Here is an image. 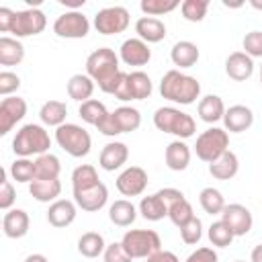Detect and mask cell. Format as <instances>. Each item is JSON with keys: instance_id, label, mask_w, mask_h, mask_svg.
Wrapping results in <instances>:
<instances>
[{"instance_id": "6da1fadb", "label": "cell", "mask_w": 262, "mask_h": 262, "mask_svg": "<svg viewBox=\"0 0 262 262\" xmlns=\"http://www.w3.org/2000/svg\"><path fill=\"white\" fill-rule=\"evenodd\" d=\"M86 74L106 94H115L125 78V72H121L119 68V55L111 47H98L88 55Z\"/></svg>"}, {"instance_id": "7a4b0ae2", "label": "cell", "mask_w": 262, "mask_h": 262, "mask_svg": "<svg viewBox=\"0 0 262 262\" xmlns=\"http://www.w3.org/2000/svg\"><path fill=\"white\" fill-rule=\"evenodd\" d=\"M160 94L176 104H192L201 96V84L180 70H168L160 80Z\"/></svg>"}, {"instance_id": "3957f363", "label": "cell", "mask_w": 262, "mask_h": 262, "mask_svg": "<svg viewBox=\"0 0 262 262\" xmlns=\"http://www.w3.org/2000/svg\"><path fill=\"white\" fill-rule=\"evenodd\" d=\"M49 147H51V137L45 131V127L43 125H37V123L23 125L16 131L14 139H12V151L18 158L43 156V154L49 151Z\"/></svg>"}, {"instance_id": "277c9868", "label": "cell", "mask_w": 262, "mask_h": 262, "mask_svg": "<svg viewBox=\"0 0 262 262\" xmlns=\"http://www.w3.org/2000/svg\"><path fill=\"white\" fill-rule=\"evenodd\" d=\"M154 125H156L158 131L176 135L182 141L192 137L194 131H196L194 119L188 113H184V111H180L176 106H160L154 113Z\"/></svg>"}, {"instance_id": "5b68a950", "label": "cell", "mask_w": 262, "mask_h": 262, "mask_svg": "<svg viewBox=\"0 0 262 262\" xmlns=\"http://www.w3.org/2000/svg\"><path fill=\"white\" fill-rule=\"evenodd\" d=\"M55 141L72 158H84L90 154V147H92L90 133L76 123H63L61 127H57L55 129Z\"/></svg>"}, {"instance_id": "8992f818", "label": "cell", "mask_w": 262, "mask_h": 262, "mask_svg": "<svg viewBox=\"0 0 262 262\" xmlns=\"http://www.w3.org/2000/svg\"><path fill=\"white\" fill-rule=\"evenodd\" d=\"M227 149H229V133L221 127H211L203 131L194 143L196 158L207 164H213L215 160H219Z\"/></svg>"}, {"instance_id": "52a82bcc", "label": "cell", "mask_w": 262, "mask_h": 262, "mask_svg": "<svg viewBox=\"0 0 262 262\" xmlns=\"http://www.w3.org/2000/svg\"><path fill=\"white\" fill-rule=\"evenodd\" d=\"M125 252L135 258H149L162 250V239L154 229H129L121 239Z\"/></svg>"}, {"instance_id": "ba28073f", "label": "cell", "mask_w": 262, "mask_h": 262, "mask_svg": "<svg viewBox=\"0 0 262 262\" xmlns=\"http://www.w3.org/2000/svg\"><path fill=\"white\" fill-rule=\"evenodd\" d=\"M151 90H154L151 78L145 72L135 70V72L125 74L123 82L119 84V88L113 96L119 100H145V98H149Z\"/></svg>"}, {"instance_id": "9c48e42d", "label": "cell", "mask_w": 262, "mask_h": 262, "mask_svg": "<svg viewBox=\"0 0 262 262\" xmlns=\"http://www.w3.org/2000/svg\"><path fill=\"white\" fill-rule=\"evenodd\" d=\"M129 10L125 6H106L96 12L94 29L100 35H119L129 27Z\"/></svg>"}, {"instance_id": "30bf717a", "label": "cell", "mask_w": 262, "mask_h": 262, "mask_svg": "<svg viewBox=\"0 0 262 262\" xmlns=\"http://www.w3.org/2000/svg\"><path fill=\"white\" fill-rule=\"evenodd\" d=\"M90 31V20L80 10H68L53 23V33L61 39H84Z\"/></svg>"}, {"instance_id": "8fae6325", "label": "cell", "mask_w": 262, "mask_h": 262, "mask_svg": "<svg viewBox=\"0 0 262 262\" xmlns=\"http://www.w3.org/2000/svg\"><path fill=\"white\" fill-rule=\"evenodd\" d=\"M47 27V16L43 10L39 8H27L14 14V23H12V35L14 39H23V37H31V35H39L43 33V29Z\"/></svg>"}, {"instance_id": "7c38bea8", "label": "cell", "mask_w": 262, "mask_h": 262, "mask_svg": "<svg viewBox=\"0 0 262 262\" xmlns=\"http://www.w3.org/2000/svg\"><path fill=\"white\" fill-rule=\"evenodd\" d=\"M221 221L231 229V233L235 237L246 235L252 229V225H254V219H252L250 209L244 207V205H239V203L225 205V209L221 211Z\"/></svg>"}, {"instance_id": "4fadbf2b", "label": "cell", "mask_w": 262, "mask_h": 262, "mask_svg": "<svg viewBox=\"0 0 262 262\" xmlns=\"http://www.w3.org/2000/svg\"><path fill=\"white\" fill-rule=\"evenodd\" d=\"M27 115V100L20 96H6L0 102V135L12 131V127Z\"/></svg>"}, {"instance_id": "5bb4252c", "label": "cell", "mask_w": 262, "mask_h": 262, "mask_svg": "<svg viewBox=\"0 0 262 262\" xmlns=\"http://www.w3.org/2000/svg\"><path fill=\"white\" fill-rule=\"evenodd\" d=\"M147 186V172L141 166H129L117 176V190L123 196H139Z\"/></svg>"}, {"instance_id": "9a60e30c", "label": "cell", "mask_w": 262, "mask_h": 262, "mask_svg": "<svg viewBox=\"0 0 262 262\" xmlns=\"http://www.w3.org/2000/svg\"><path fill=\"white\" fill-rule=\"evenodd\" d=\"M119 59L125 63V66H133V68H141L145 66L149 59H151V49L145 41H141L139 37H131V39H125L121 43V49H119Z\"/></svg>"}, {"instance_id": "2e32d148", "label": "cell", "mask_w": 262, "mask_h": 262, "mask_svg": "<svg viewBox=\"0 0 262 262\" xmlns=\"http://www.w3.org/2000/svg\"><path fill=\"white\" fill-rule=\"evenodd\" d=\"M108 201V190L102 182H96L94 186L82 188V190H74V203L86 211V213H96L100 211Z\"/></svg>"}, {"instance_id": "e0dca14e", "label": "cell", "mask_w": 262, "mask_h": 262, "mask_svg": "<svg viewBox=\"0 0 262 262\" xmlns=\"http://www.w3.org/2000/svg\"><path fill=\"white\" fill-rule=\"evenodd\" d=\"M223 125H225V131L229 133H244L254 125V113L246 104H233L225 108Z\"/></svg>"}, {"instance_id": "ac0fdd59", "label": "cell", "mask_w": 262, "mask_h": 262, "mask_svg": "<svg viewBox=\"0 0 262 262\" xmlns=\"http://www.w3.org/2000/svg\"><path fill=\"white\" fill-rule=\"evenodd\" d=\"M129 160V147L123 143V141H111L102 147L100 151V158H98V164L102 170L106 172H115L119 168H123Z\"/></svg>"}, {"instance_id": "d6986e66", "label": "cell", "mask_w": 262, "mask_h": 262, "mask_svg": "<svg viewBox=\"0 0 262 262\" xmlns=\"http://www.w3.org/2000/svg\"><path fill=\"white\" fill-rule=\"evenodd\" d=\"M76 203L74 201H68V199H57L49 205V211H47V221L49 225L61 229V227H68L76 221Z\"/></svg>"}, {"instance_id": "ffe728a7", "label": "cell", "mask_w": 262, "mask_h": 262, "mask_svg": "<svg viewBox=\"0 0 262 262\" xmlns=\"http://www.w3.org/2000/svg\"><path fill=\"white\" fill-rule=\"evenodd\" d=\"M225 74L235 82H244L254 74V59L244 51H233L225 59Z\"/></svg>"}, {"instance_id": "44dd1931", "label": "cell", "mask_w": 262, "mask_h": 262, "mask_svg": "<svg viewBox=\"0 0 262 262\" xmlns=\"http://www.w3.org/2000/svg\"><path fill=\"white\" fill-rule=\"evenodd\" d=\"M29 225H31V219H29V213L23 211V209H10L4 213V219H2V229H4V235L10 237V239H18V237H25L29 233Z\"/></svg>"}, {"instance_id": "7402d4cb", "label": "cell", "mask_w": 262, "mask_h": 262, "mask_svg": "<svg viewBox=\"0 0 262 262\" xmlns=\"http://www.w3.org/2000/svg\"><path fill=\"white\" fill-rule=\"evenodd\" d=\"M135 33L147 45L149 43H160L166 37V25L156 16H141L135 23Z\"/></svg>"}, {"instance_id": "603a6c76", "label": "cell", "mask_w": 262, "mask_h": 262, "mask_svg": "<svg viewBox=\"0 0 262 262\" xmlns=\"http://www.w3.org/2000/svg\"><path fill=\"white\" fill-rule=\"evenodd\" d=\"M164 158H166V166H168L170 170L182 172V170H186L188 164H190V147H188L182 139H174L172 143H168Z\"/></svg>"}, {"instance_id": "cb8c5ba5", "label": "cell", "mask_w": 262, "mask_h": 262, "mask_svg": "<svg viewBox=\"0 0 262 262\" xmlns=\"http://www.w3.org/2000/svg\"><path fill=\"white\" fill-rule=\"evenodd\" d=\"M199 57H201V51H199L196 43H192V41H178L170 49V59L180 70L182 68H192L199 61Z\"/></svg>"}, {"instance_id": "d4e9b609", "label": "cell", "mask_w": 262, "mask_h": 262, "mask_svg": "<svg viewBox=\"0 0 262 262\" xmlns=\"http://www.w3.org/2000/svg\"><path fill=\"white\" fill-rule=\"evenodd\" d=\"M237 170H239V160L231 149H227L219 160L209 164V174L215 180H231L237 174Z\"/></svg>"}, {"instance_id": "484cf974", "label": "cell", "mask_w": 262, "mask_h": 262, "mask_svg": "<svg viewBox=\"0 0 262 262\" xmlns=\"http://www.w3.org/2000/svg\"><path fill=\"white\" fill-rule=\"evenodd\" d=\"M29 192L35 201L39 203H51V201H57V196L61 194V182L55 178V180H41V178H35L31 184H29Z\"/></svg>"}, {"instance_id": "4316f807", "label": "cell", "mask_w": 262, "mask_h": 262, "mask_svg": "<svg viewBox=\"0 0 262 262\" xmlns=\"http://www.w3.org/2000/svg\"><path fill=\"white\" fill-rule=\"evenodd\" d=\"M92 92H94V80L88 74H74L68 80V96L72 100H78L82 104V102L90 100Z\"/></svg>"}, {"instance_id": "83f0119b", "label": "cell", "mask_w": 262, "mask_h": 262, "mask_svg": "<svg viewBox=\"0 0 262 262\" xmlns=\"http://www.w3.org/2000/svg\"><path fill=\"white\" fill-rule=\"evenodd\" d=\"M108 219L117 227H129L137 219V209H135V205L131 201L119 199L108 207Z\"/></svg>"}, {"instance_id": "f1b7e54d", "label": "cell", "mask_w": 262, "mask_h": 262, "mask_svg": "<svg viewBox=\"0 0 262 262\" xmlns=\"http://www.w3.org/2000/svg\"><path fill=\"white\" fill-rule=\"evenodd\" d=\"M196 111H199V117L205 123H217V121H223L225 104L217 94H207V96H203L199 100V108Z\"/></svg>"}, {"instance_id": "f546056e", "label": "cell", "mask_w": 262, "mask_h": 262, "mask_svg": "<svg viewBox=\"0 0 262 262\" xmlns=\"http://www.w3.org/2000/svg\"><path fill=\"white\" fill-rule=\"evenodd\" d=\"M66 117H68V106L61 100H47L39 111L41 123L49 125V127H55V129L66 123Z\"/></svg>"}, {"instance_id": "4dcf8cb0", "label": "cell", "mask_w": 262, "mask_h": 262, "mask_svg": "<svg viewBox=\"0 0 262 262\" xmlns=\"http://www.w3.org/2000/svg\"><path fill=\"white\" fill-rule=\"evenodd\" d=\"M25 59V47L14 37H0V63L18 66Z\"/></svg>"}, {"instance_id": "1f68e13d", "label": "cell", "mask_w": 262, "mask_h": 262, "mask_svg": "<svg viewBox=\"0 0 262 262\" xmlns=\"http://www.w3.org/2000/svg\"><path fill=\"white\" fill-rule=\"evenodd\" d=\"M139 213L147 221H160V219L168 217V207L162 201V196L156 192V194H147L139 201Z\"/></svg>"}, {"instance_id": "d6a6232c", "label": "cell", "mask_w": 262, "mask_h": 262, "mask_svg": "<svg viewBox=\"0 0 262 262\" xmlns=\"http://www.w3.org/2000/svg\"><path fill=\"white\" fill-rule=\"evenodd\" d=\"M35 178H41V180H55L59 178V172H61V164H59V158L53 156V154H43V156H37L35 160Z\"/></svg>"}, {"instance_id": "836d02e7", "label": "cell", "mask_w": 262, "mask_h": 262, "mask_svg": "<svg viewBox=\"0 0 262 262\" xmlns=\"http://www.w3.org/2000/svg\"><path fill=\"white\" fill-rule=\"evenodd\" d=\"M104 237L98 231H86L78 239V252L84 258H98L100 254H104Z\"/></svg>"}, {"instance_id": "e575fe53", "label": "cell", "mask_w": 262, "mask_h": 262, "mask_svg": "<svg viewBox=\"0 0 262 262\" xmlns=\"http://www.w3.org/2000/svg\"><path fill=\"white\" fill-rule=\"evenodd\" d=\"M117 127H119V133H131V131H137L139 125H141V115L137 108L133 106H119L115 113H111Z\"/></svg>"}, {"instance_id": "d590c367", "label": "cell", "mask_w": 262, "mask_h": 262, "mask_svg": "<svg viewBox=\"0 0 262 262\" xmlns=\"http://www.w3.org/2000/svg\"><path fill=\"white\" fill-rule=\"evenodd\" d=\"M199 203H201L203 211L209 213V215H221V211L225 209V199H223L221 190H217L213 186H207V188L201 190Z\"/></svg>"}, {"instance_id": "8d00e7d4", "label": "cell", "mask_w": 262, "mask_h": 262, "mask_svg": "<svg viewBox=\"0 0 262 262\" xmlns=\"http://www.w3.org/2000/svg\"><path fill=\"white\" fill-rule=\"evenodd\" d=\"M78 115L82 117V121L84 123H88V125H98L106 115H108V111H106V106L100 102V100H96V98H90V100H86V102H82L80 104V108H78Z\"/></svg>"}, {"instance_id": "74e56055", "label": "cell", "mask_w": 262, "mask_h": 262, "mask_svg": "<svg viewBox=\"0 0 262 262\" xmlns=\"http://www.w3.org/2000/svg\"><path fill=\"white\" fill-rule=\"evenodd\" d=\"M96 182H100L98 172L92 164H82L72 172V188L74 190H82L88 186H94Z\"/></svg>"}, {"instance_id": "f35d334b", "label": "cell", "mask_w": 262, "mask_h": 262, "mask_svg": "<svg viewBox=\"0 0 262 262\" xmlns=\"http://www.w3.org/2000/svg\"><path fill=\"white\" fill-rule=\"evenodd\" d=\"M10 176H12V180H16V182H33L35 180V162L33 160H29V158H16L12 164H10Z\"/></svg>"}, {"instance_id": "ab89813d", "label": "cell", "mask_w": 262, "mask_h": 262, "mask_svg": "<svg viewBox=\"0 0 262 262\" xmlns=\"http://www.w3.org/2000/svg\"><path fill=\"white\" fill-rule=\"evenodd\" d=\"M180 10H182L184 20H188V23H201L207 16L209 0H184L180 4Z\"/></svg>"}, {"instance_id": "60d3db41", "label": "cell", "mask_w": 262, "mask_h": 262, "mask_svg": "<svg viewBox=\"0 0 262 262\" xmlns=\"http://www.w3.org/2000/svg\"><path fill=\"white\" fill-rule=\"evenodd\" d=\"M180 6L178 0H141L139 8L145 16H162L166 12H172Z\"/></svg>"}, {"instance_id": "b9f144b4", "label": "cell", "mask_w": 262, "mask_h": 262, "mask_svg": "<svg viewBox=\"0 0 262 262\" xmlns=\"http://www.w3.org/2000/svg\"><path fill=\"white\" fill-rule=\"evenodd\" d=\"M168 217H170V221L180 229L182 225H186V223L194 217V213H192V205H190L186 199H180V201H176V203L168 209Z\"/></svg>"}, {"instance_id": "7bdbcfd3", "label": "cell", "mask_w": 262, "mask_h": 262, "mask_svg": "<svg viewBox=\"0 0 262 262\" xmlns=\"http://www.w3.org/2000/svg\"><path fill=\"white\" fill-rule=\"evenodd\" d=\"M233 233H231V229L219 219V221H213L211 225H209V242L213 244V246H217V248H227L231 242H233Z\"/></svg>"}, {"instance_id": "ee69618b", "label": "cell", "mask_w": 262, "mask_h": 262, "mask_svg": "<svg viewBox=\"0 0 262 262\" xmlns=\"http://www.w3.org/2000/svg\"><path fill=\"white\" fill-rule=\"evenodd\" d=\"M180 237H182V242H184L186 246L199 244L201 237H203V221H201L199 217H192L186 225L180 227Z\"/></svg>"}, {"instance_id": "f6af8a7d", "label": "cell", "mask_w": 262, "mask_h": 262, "mask_svg": "<svg viewBox=\"0 0 262 262\" xmlns=\"http://www.w3.org/2000/svg\"><path fill=\"white\" fill-rule=\"evenodd\" d=\"M16 201V192L12 182L6 178V170H0V209L10 211V207Z\"/></svg>"}, {"instance_id": "bcb514c9", "label": "cell", "mask_w": 262, "mask_h": 262, "mask_svg": "<svg viewBox=\"0 0 262 262\" xmlns=\"http://www.w3.org/2000/svg\"><path fill=\"white\" fill-rule=\"evenodd\" d=\"M242 45H244V53L250 55L252 59L254 57H262V31H250V33H246Z\"/></svg>"}, {"instance_id": "7dc6e473", "label": "cell", "mask_w": 262, "mask_h": 262, "mask_svg": "<svg viewBox=\"0 0 262 262\" xmlns=\"http://www.w3.org/2000/svg\"><path fill=\"white\" fill-rule=\"evenodd\" d=\"M102 258H104V262H131V260H133V258L125 252V248H123L121 242H113V244H108V246L104 248Z\"/></svg>"}, {"instance_id": "c3c4849f", "label": "cell", "mask_w": 262, "mask_h": 262, "mask_svg": "<svg viewBox=\"0 0 262 262\" xmlns=\"http://www.w3.org/2000/svg\"><path fill=\"white\" fill-rule=\"evenodd\" d=\"M20 88V78L14 72H0V94L6 98Z\"/></svg>"}, {"instance_id": "681fc988", "label": "cell", "mask_w": 262, "mask_h": 262, "mask_svg": "<svg viewBox=\"0 0 262 262\" xmlns=\"http://www.w3.org/2000/svg\"><path fill=\"white\" fill-rule=\"evenodd\" d=\"M186 262H219V258H217V252L213 248H196L186 258Z\"/></svg>"}, {"instance_id": "f907efd6", "label": "cell", "mask_w": 262, "mask_h": 262, "mask_svg": "<svg viewBox=\"0 0 262 262\" xmlns=\"http://www.w3.org/2000/svg\"><path fill=\"white\" fill-rule=\"evenodd\" d=\"M96 129L102 133V135H108V137H115V135H121L119 133V127H117V123H115V119H113V115L108 113L98 125H96Z\"/></svg>"}, {"instance_id": "816d5d0a", "label": "cell", "mask_w": 262, "mask_h": 262, "mask_svg": "<svg viewBox=\"0 0 262 262\" xmlns=\"http://www.w3.org/2000/svg\"><path fill=\"white\" fill-rule=\"evenodd\" d=\"M14 14H16V12L10 10V8H6V6L0 8V31H2V33H10V31H12Z\"/></svg>"}, {"instance_id": "f5cc1de1", "label": "cell", "mask_w": 262, "mask_h": 262, "mask_svg": "<svg viewBox=\"0 0 262 262\" xmlns=\"http://www.w3.org/2000/svg\"><path fill=\"white\" fill-rule=\"evenodd\" d=\"M158 194L162 196V201L166 203V207L170 209L176 201H180V199H184V194H182V190H178V188H162V190H158Z\"/></svg>"}, {"instance_id": "db71d44e", "label": "cell", "mask_w": 262, "mask_h": 262, "mask_svg": "<svg viewBox=\"0 0 262 262\" xmlns=\"http://www.w3.org/2000/svg\"><path fill=\"white\" fill-rule=\"evenodd\" d=\"M145 262H180L178 256L174 252H168V250H160L156 254H151L149 258H145Z\"/></svg>"}, {"instance_id": "11a10c76", "label": "cell", "mask_w": 262, "mask_h": 262, "mask_svg": "<svg viewBox=\"0 0 262 262\" xmlns=\"http://www.w3.org/2000/svg\"><path fill=\"white\" fill-rule=\"evenodd\" d=\"M250 262H262V244H258L252 254H250Z\"/></svg>"}, {"instance_id": "9f6ffc18", "label": "cell", "mask_w": 262, "mask_h": 262, "mask_svg": "<svg viewBox=\"0 0 262 262\" xmlns=\"http://www.w3.org/2000/svg\"><path fill=\"white\" fill-rule=\"evenodd\" d=\"M59 2H61L63 6H70L72 10H78L80 6H84V2H86V0H59Z\"/></svg>"}, {"instance_id": "6f0895ef", "label": "cell", "mask_w": 262, "mask_h": 262, "mask_svg": "<svg viewBox=\"0 0 262 262\" xmlns=\"http://www.w3.org/2000/svg\"><path fill=\"white\" fill-rule=\"evenodd\" d=\"M25 262H47V258L43 254H29L25 258Z\"/></svg>"}, {"instance_id": "680465c9", "label": "cell", "mask_w": 262, "mask_h": 262, "mask_svg": "<svg viewBox=\"0 0 262 262\" xmlns=\"http://www.w3.org/2000/svg\"><path fill=\"white\" fill-rule=\"evenodd\" d=\"M250 6L256 10H262V2H258V0H250Z\"/></svg>"}, {"instance_id": "91938a15", "label": "cell", "mask_w": 262, "mask_h": 262, "mask_svg": "<svg viewBox=\"0 0 262 262\" xmlns=\"http://www.w3.org/2000/svg\"><path fill=\"white\" fill-rule=\"evenodd\" d=\"M260 84H262V66H260Z\"/></svg>"}, {"instance_id": "94428289", "label": "cell", "mask_w": 262, "mask_h": 262, "mask_svg": "<svg viewBox=\"0 0 262 262\" xmlns=\"http://www.w3.org/2000/svg\"><path fill=\"white\" fill-rule=\"evenodd\" d=\"M235 262H244V260H235Z\"/></svg>"}]
</instances>
